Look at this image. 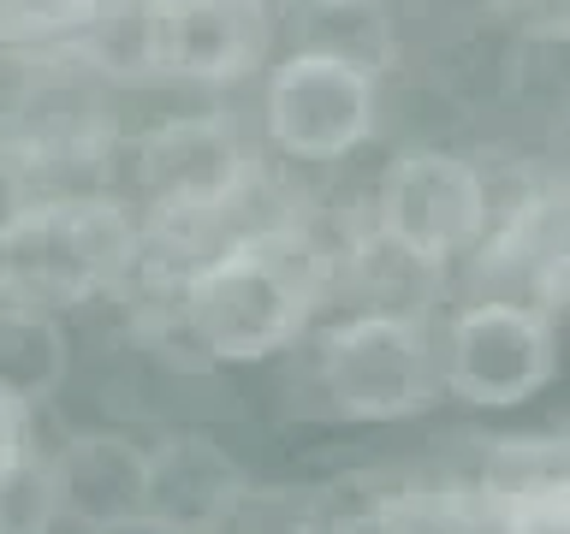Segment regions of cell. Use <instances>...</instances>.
<instances>
[{
    "label": "cell",
    "mask_w": 570,
    "mask_h": 534,
    "mask_svg": "<svg viewBox=\"0 0 570 534\" xmlns=\"http://www.w3.org/2000/svg\"><path fill=\"white\" fill-rule=\"evenodd\" d=\"M274 7H285V12H292V7H309V0H274Z\"/></svg>",
    "instance_id": "obj_18"
},
{
    "label": "cell",
    "mask_w": 570,
    "mask_h": 534,
    "mask_svg": "<svg viewBox=\"0 0 570 534\" xmlns=\"http://www.w3.org/2000/svg\"><path fill=\"white\" fill-rule=\"evenodd\" d=\"M381 131V66L338 48H292L262 71V137L297 167H338Z\"/></svg>",
    "instance_id": "obj_6"
},
{
    "label": "cell",
    "mask_w": 570,
    "mask_h": 534,
    "mask_svg": "<svg viewBox=\"0 0 570 534\" xmlns=\"http://www.w3.org/2000/svg\"><path fill=\"white\" fill-rule=\"evenodd\" d=\"M36 457V409L0 386V481H12Z\"/></svg>",
    "instance_id": "obj_14"
},
{
    "label": "cell",
    "mask_w": 570,
    "mask_h": 534,
    "mask_svg": "<svg viewBox=\"0 0 570 534\" xmlns=\"http://www.w3.org/2000/svg\"><path fill=\"white\" fill-rule=\"evenodd\" d=\"M24 309H30V303H24V297H18L12 285H7V274H0V338H7V327H12V320L24 315Z\"/></svg>",
    "instance_id": "obj_16"
},
{
    "label": "cell",
    "mask_w": 570,
    "mask_h": 534,
    "mask_svg": "<svg viewBox=\"0 0 570 534\" xmlns=\"http://www.w3.org/2000/svg\"><path fill=\"white\" fill-rule=\"evenodd\" d=\"M66 368H71V333L60 315L24 309L0 338V386L30 409H42L66 386Z\"/></svg>",
    "instance_id": "obj_12"
},
{
    "label": "cell",
    "mask_w": 570,
    "mask_h": 534,
    "mask_svg": "<svg viewBox=\"0 0 570 534\" xmlns=\"http://www.w3.org/2000/svg\"><path fill=\"white\" fill-rule=\"evenodd\" d=\"M36 167L24 155L12 149V142H0V244H7V231L24 220V208L36 202Z\"/></svg>",
    "instance_id": "obj_15"
},
{
    "label": "cell",
    "mask_w": 570,
    "mask_h": 534,
    "mask_svg": "<svg viewBox=\"0 0 570 534\" xmlns=\"http://www.w3.org/2000/svg\"><path fill=\"white\" fill-rule=\"evenodd\" d=\"M274 0H149L155 78L185 89H232L274 66Z\"/></svg>",
    "instance_id": "obj_9"
},
{
    "label": "cell",
    "mask_w": 570,
    "mask_h": 534,
    "mask_svg": "<svg viewBox=\"0 0 570 534\" xmlns=\"http://www.w3.org/2000/svg\"><path fill=\"white\" fill-rule=\"evenodd\" d=\"M249 493L238 452H226L203 427L160 434L149 445V493H142V528L149 534H214L232 523Z\"/></svg>",
    "instance_id": "obj_11"
},
{
    "label": "cell",
    "mask_w": 570,
    "mask_h": 534,
    "mask_svg": "<svg viewBox=\"0 0 570 534\" xmlns=\"http://www.w3.org/2000/svg\"><path fill=\"white\" fill-rule=\"evenodd\" d=\"M315 392L338 422L392 427L428 416L440 386V327L410 309H351L315 327Z\"/></svg>",
    "instance_id": "obj_4"
},
{
    "label": "cell",
    "mask_w": 570,
    "mask_h": 534,
    "mask_svg": "<svg viewBox=\"0 0 570 534\" xmlns=\"http://www.w3.org/2000/svg\"><path fill=\"white\" fill-rule=\"evenodd\" d=\"M564 333L534 303L470 291L440 320V386L463 409H523L559 380Z\"/></svg>",
    "instance_id": "obj_7"
},
{
    "label": "cell",
    "mask_w": 570,
    "mask_h": 534,
    "mask_svg": "<svg viewBox=\"0 0 570 534\" xmlns=\"http://www.w3.org/2000/svg\"><path fill=\"white\" fill-rule=\"evenodd\" d=\"M327 291L333 256L303 226H244L185 267L173 320L208 363H267L309 338Z\"/></svg>",
    "instance_id": "obj_1"
},
{
    "label": "cell",
    "mask_w": 570,
    "mask_h": 534,
    "mask_svg": "<svg viewBox=\"0 0 570 534\" xmlns=\"http://www.w3.org/2000/svg\"><path fill=\"white\" fill-rule=\"evenodd\" d=\"M493 534H570V481L564 487L493 493Z\"/></svg>",
    "instance_id": "obj_13"
},
{
    "label": "cell",
    "mask_w": 570,
    "mask_h": 534,
    "mask_svg": "<svg viewBox=\"0 0 570 534\" xmlns=\"http://www.w3.org/2000/svg\"><path fill=\"white\" fill-rule=\"evenodd\" d=\"M463 274L475 291L534 303L559 320L570 309V178H534L523 196H499L488 238Z\"/></svg>",
    "instance_id": "obj_8"
},
{
    "label": "cell",
    "mask_w": 570,
    "mask_h": 534,
    "mask_svg": "<svg viewBox=\"0 0 570 534\" xmlns=\"http://www.w3.org/2000/svg\"><path fill=\"white\" fill-rule=\"evenodd\" d=\"M149 256V226L137 202L114 190H42L0 244V274L30 309L66 315L119 285Z\"/></svg>",
    "instance_id": "obj_2"
},
{
    "label": "cell",
    "mask_w": 570,
    "mask_h": 534,
    "mask_svg": "<svg viewBox=\"0 0 570 534\" xmlns=\"http://www.w3.org/2000/svg\"><path fill=\"white\" fill-rule=\"evenodd\" d=\"M0 534H12V498H7V481H0Z\"/></svg>",
    "instance_id": "obj_17"
},
{
    "label": "cell",
    "mask_w": 570,
    "mask_h": 534,
    "mask_svg": "<svg viewBox=\"0 0 570 534\" xmlns=\"http://www.w3.org/2000/svg\"><path fill=\"white\" fill-rule=\"evenodd\" d=\"M137 214L160 238L214 231V244L238 238L249 196L262 185V160L226 113H173L131 142Z\"/></svg>",
    "instance_id": "obj_3"
},
{
    "label": "cell",
    "mask_w": 570,
    "mask_h": 534,
    "mask_svg": "<svg viewBox=\"0 0 570 534\" xmlns=\"http://www.w3.org/2000/svg\"><path fill=\"white\" fill-rule=\"evenodd\" d=\"M48 463V487L60 505V523H78L83 534H131L142 528V493H149V445L114 427H83L66 434Z\"/></svg>",
    "instance_id": "obj_10"
},
{
    "label": "cell",
    "mask_w": 570,
    "mask_h": 534,
    "mask_svg": "<svg viewBox=\"0 0 570 534\" xmlns=\"http://www.w3.org/2000/svg\"><path fill=\"white\" fill-rule=\"evenodd\" d=\"M493 208L499 190L475 155L452 149V142H416V149H399L386 160L368 231L404 249L410 261H422L428 274L458 279L463 261L488 238Z\"/></svg>",
    "instance_id": "obj_5"
}]
</instances>
